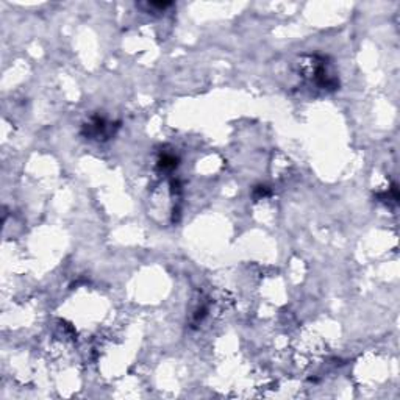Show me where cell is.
I'll use <instances>...</instances> for the list:
<instances>
[{"instance_id":"6da1fadb","label":"cell","mask_w":400,"mask_h":400,"mask_svg":"<svg viewBox=\"0 0 400 400\" xmlns=\"http://www.w3.org/2000/svg\"><path fill=\"white\" fill-rule=\"evenodd\" d=\"M119 128V124L108 122L105 117L94 116L88 124L83 126V135L89 138V140H110L111 136L116 133V130Z\"/></svg>"}]
</instances>
